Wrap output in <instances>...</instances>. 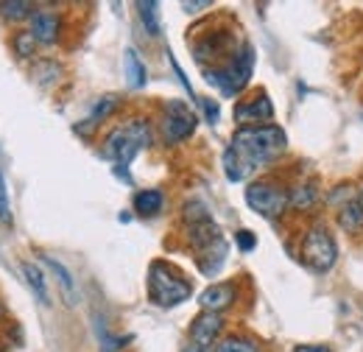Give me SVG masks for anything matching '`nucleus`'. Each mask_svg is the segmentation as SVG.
Instances as JSON below:
<instances>
[{
  "instance_id": "nucleus-18",
  "label": "nucleus",
  "mask_w": 363,
  "mask_h": 352,
  "mask_svg": "<svg viewBox=\"0 0 363 352\" xmlns=\"http://www.w3.org/2000/svg\"><path fill=\"white\" fill-rule=\"evenodd\" d=\"M23 274H26V280H28V285L34 288V294L43 299V302H50L48 299V288H45V277H43V271H40V265L37 263H31V260H26L23 263Z\"/></svg>"
},
{
  "instance_id": "nucleus-20",
  "label": "nucleus",
  "mask_w": 363,
  "mask_h": 352,
  "mask_svg": "<svg viewBox=\"0 0 363 352\" xmlns=\"http://www.w3.org/2000/svg\"><path fill=\"white\" fill-rule=\"evenodd\" d=\"M313 202H316V185H313V182H305V185H299V187L291 193V204H294L296 210L313 207Z\"/></svg>"
},
{
  "instance_id": "nucleus-28",
  "label": "nucleus",
  "mask_w": 363,
  "mask_h": 352,
  "mask_svg": "<svg viewBox=\"0 0 363 352\" xmlns=\"http://www.w3.org/2000/svg\"><path fill=\"white\" fill-rule=\"evenodd\" d=\"M182 9L184 11H201V9H210V3L207 0H201V3H182Z\"/></svg>"
},
{
  "instance_id": "nucleus-8",
  "label": "nucleus",
  "mask_w": 363,
  "mask_h": 352,
  "mask_svg": "<svg viewBox=\"0 0 363 352\" xmlns=\"http://www.w3.org/2000/svg\"><path fill=\"white\" fill-rule=\"evenodd\" d=\"M221 330H224V316L221 313H204L201 310L193 319V324H190V339H193L196 347L207 350V347H216Z\"/></svg>"
},
{
  "instance_id": "nucleus-12",
  "label": "nucleus",
  "mask_w": 363,
  "mask_h": 352,
  "mask_svg": "<svg viewBox=\"0 0 363 352\" xmlns=\"http://www.w3.org/2000/svg\"><path fill=\"white\" fill-rule=\"evenodd\" d=\"M162 204H165V199H162L160 190H140L135 196V213L143 216V219L157 216V213L162 210Z\"/></svg>"
},
{
  "instance_id": "nucleus-22",
  "label": "nucleus",
  "mask_w": 363,
  "mask_h": 352,
  "mask_svg": "<svg viewBox=\"0 0 363 352\" xmlns=\"http://www.w3.org/2000/svg\"><path fill=\"white\" fill-rule=\"evenodd\" d=\"M182 216H184V221H187V226H190V224H201V221H210V213H207V207H204V204H199V202H193V204H184Z\"/></svg>"
},
{
  "instance_id": "nucleus-7",
  "label": "nucleus",
  "mask_w": 363,
  "mask_h": 352,
  "mask_svg": "<svg viewBox=\"0 0 363 352\" xmlns=\"http://www.w3.org/2000/svg\"><path fill=\"white\" fill-rule=\"evenodd\" d=\"M272 118H274V104L263 89H257L249 98H240L235 104V123H240V129L243 126H260V123L266 126V123H272Z\"/></svg>"
},
{
  "instance_id": "nucleus-17",
  "label": "nucleus",
  "mask_w": 363,
  "mask_h": 352,
  "mask_svg": "<svg viewBox=\"0 0 363 352\" xmlns=\"http://www.w3.org/2000/svg\"><path fill=\"white\" fill-rule=\"evenodd\" d=\"M34 6L26 3V0H9V3H0V17L9 20V23H20L26 17H34Z\"/></svg>"
},
{
  "instance_id": "nucleus-1",
  "label": "nucleus",
  "mask_w": 363,
  "mask_h": 352,
  "mask_svg": "<svg viewBox=\"0 0 363 352\" xmlns=\"http://www.w3.org/2000/svg\"><path fill=\"white\" fill-rule=\"evenodd\" d=\"M288 148V137L279 126H243L232 134V143L224 151V171L229 182H243L257 168L272 165Z\"/></svg>"
},
{
  "instance_id": "nucleus-19",
  "label": "nucleus",
  "mask_w": 363,
  "mask_h": 352,
  "mask_svg": "<svg viewBox=\"0 0 363 352\" xmlns=\"http://www.w3.org/2000/svg\"><path fill=\"white\" fill-rule=\"evenodd\" d=\"M137 11H140V20H143V26H145V31L151 34V37H160V6L154 3V0H148V3H137Z\"/></svg>"
},
{
  "instance_id": "nucleus-15",
  "label": "nucleus",
  "mask_w": 363,
  "mask_h": 352,
  "mask_svg": "<svg viewBox=\"0 0 363 352\" xmlns=\"http://www.w3.org/2000/svg\"><path fill=\"white\" fill-rule=\"evenodd\" d=\"M338 224H341V229L344 232H350V235H358L363 229V210L358 202H350V204H344L341 210H338Z\"/></svg>"
},
{
  "instance_id": "nucleus-26",
  "label": "nucleus",
  "mask_w": 363,
  "mask_h": 352,
  "mask_svg": "<svg viewBox=\"0 0 363 352\" xmlns=\"http://www.w3.org/2000/svg\"><path fill=\"white\" fill-rule=\"evenodd\" d=\"M171 67H174V70H177V76H179L182 87L187 89V95H190V98H196V95H193V87H190V82H187V76H184V70H182V67H179V62H177V59H174V56H171Z\"/></svg>"
},
{
  "instance_id": "nucleus-9",
  "label": "nucleus",
  "mask_w": 363,
  "mask_h": 352,
  "mask_svg": "<svg viewBox=\"0 0 363 352\" xmlns=\"http://www.w3.org/2000/svg\"><path fill=\"white\" fill-rule=\"evenodd\" d=\"M235 297H238V285L235 282H216V285L201 291L199 305H201L204 313H224L227 308L235 305Z\"/></svg>"
},
{
  "instance_id": "nucleus-21",
  "label": "nucleus",
  "mask_w": 363,
  "mask_h": 352,
  "mask_svg": "<svg viewBox=\"0 0 363 352\" xmlns=\"http://www.w3.org/2000/svg\"><path fill=\"white\" fill-rule=\"evenodd\" d=\"M11 45H14V53H17L20 59H31L34 50H37V40H34L31 31H17L14 40H11Z\"/></svg>"
},
{
  "instance_id": "nucleus-16",
  "label": "nucleus",
  "mask_w": 363,
  "mask_h": 352,
  "mask_svg": "<svg viewBox=\"0 0 363 352\" xmlns=\"http://www.w3.org/2000/svg\"><path fill=\"white\" fill-rule=\"evenodd\" d=\"M213 352H263V350H260V344H257L252 336L232 333V336H227V339H221Z\"/></svg>"
},
{
  "instance_id": "nucleus-5",
  "label": "nucleus",
  "mask_w": 363,
  "mask_h": 352,
  "mask_svg": "<svg viewBox=\"0 0 363 352\" xmlns=\"http://www.w3.org/2000/svg\"><path fill=\"white\" fill-rule=\"evenodd\" d=\"M246 204L266 219H279L291 204V193L274 179H257L246 187Z\"/></svg>"
},
{
  "instance_id": "nucleus-6",
  "label": "nucleus",
  "mask_w": 363,
  "mask_h": 352,
  "mask_svg": "<svg viewBox=\"0 0 363 352\" xmlns=\"http://www.w3.org/2000/svg\"><path fill=\"white\" fill-rule=\"evenodd\" d=\"M196 115L187 104L182 101H168L165 104V112H162V121H160V129H162V137L165 143H182L187 140L190 134L196 132Z\"/></svg>"
},
{
  "instance_id": "nucleus-3",
  "label": "nucleus",
  "mask_w": 363,
  "mask_h": 352,
  "mask_svg": "<svg viewBox=\"0 0 363 352\" xmlns=\"http://www.w3.org/2000/svg\"><path fill=\"white\" fill-rule=\"evenodd\" d=\"M193 294L190 280L182 274L177 265L154 260L148 268V299L157 308H177Z\"/></svg>"
},
{
  "instance_id": "nucleus-4",
  "label": "nucleus",
  "mask_w": 363,
  "mask_h": 352,
  "mask_svg": "<svg viewBox=\"0 0 363 352\" xmlns=\"http://www.w3.org/2000/svg\"><path fill=\"white\" fill-rule=\"evenodd\" d=\"M335 260H338V246L333 232L324 224H313L302 235V263L316 274H324L335 265Z\"/></svg>"
},
{
  "instance_id": "nucleus-10",
  "label": "nucleus",
  "mask_w": 363,
  "mask_h": 352,
  "mask_svg": "<svg viewBox=\"0 0 363 352\" xmlns=\"http://www.w3.org/2000/svg\"><path fill=\"white\" fill-rule=\"evenodd\" d=\"M59 28H62V20H59V14L53 11V9H37L34 11V17H31V34H34V40L43 45H53L59 40Z\"/></svg>"
},
{
  "instance_id": "nucleus-23",
  "label": "nucleus",
  "mask_w": 363,
  "mask_h": 352,
  "mask_svg": "<svg viewBox=\"0 0 363 352\" xmlns=\"http://www.w3.org/2000/svg\"><path fill=\"white\" fill-rule=\"evenodd\" d=\"M235 243H238L240 252H252V249L257 246V238H255V232H249V229H238V232H235Z\"/></svg>"
},
{
  "instance_id": "nucleus-11",
  "label": "nucleus",
  "mask_w": 363,
  "mask_h": 352,
  "mask_svg": "<svg viewBox=\"0 0 363 352\" xmlns=\"http://www.w3.org/2000/svg\"><path fill=\"white\" fill-rule=\"evenodd\" d=\"M45 265L53 271V277H56V282H59V288H62V294H65V302L73 308L76 302H79V294H76V280H73V274L65 268V265L59 263V260H53V258H43Z\"/></svg>"
},
{
  "instance_id": "nucleus-14",
  "label": "nucleus",
  "mask_w": 363,
  "mask_h": 352,
  "mask_svg": "<svg viewBox=\"0 0 363 352\" xmlns=\"http://www.w3.org/2000/svg\"><path fill=\"white\" fill-rule=\"evenodd\" d=\"M115 109H118V95H104V98L95 104L90 118H87L84 123H79L76 129H79V132H90V129H95V123H101L104 118H109Z\"/></svg>"
},
{
  "instance_id": "nucleus-31",
  "label": "nucleus",
  "mask_w": 363,
  "mask_h": 352,
  "mask_svg": "<svg viewBox=\"0 0 363 352\" xmlns=\"http://www.w3.org/2000/svg\"><path fill=\"white\" fill-rule=\"evenodd\" d=\"M0 316H3V308H0Z\"/></svg>"
},
{
  "instance_id": "nucleus-2",
  "label": "nucleus",
  "mask_w": 363,
  "mask_h": 352,
  "mask_svg": "<svg viewBox=\"0 0 363 352\" xmlns=\"http://www.w3.org/2000/svg\"><path fill=\"white\" fill-rule=\"evenodd\" d=\"M151 140H154L151 137V123L145 118H132L123 126H118V129H112L106 134V140L101 145V154L106 160H112L115 165L126 168L143 148L151 145Z\"/></svg>"
},
{
  "instance_id": "nucleus-27",
  "label": "nucleus",
  "mask_w": 363,
  "mask_h": 352,
  "mask_svg": "<svg viewBox=\"0 0 363 352\" xmlns=\"http://www.w3.org/2000/svg\"><path fill=\"white\" fill-rule=\"evenodd\" d=\"M294 352H333L330 347H324V344H299Z\"/></svg>"
},
{
  "instance_id": "nucleus-13",
  "label": "nucleus",
  "mask_w": 363,
  "mask_h": 352,
  "mask_svg": "<svg viewBox=\"0 0 363 352\" xmlns=\"http://www.w3.org/2000/svg\"><path fill=\"white\" fill-rule=\"evenodd\" d=\"M123 70H126V82L132 84L135 89L145 87V65H143V59L137 56L135 48H126V53H123Z\"/></svg>"
},
{
  "instance_id": "nucleus-29",
  "label": "nucleus",
  "mask_w": 363,
  "mask_h": 352,
  "mask_svg": "<svg viewBox=\"0 0 363 352\" xmlns=\"http://www.w3.org/2000/svg\"><path fill=\"white\" fill-rule=\"evenodd\" d=\"M182 352H204V350H201V347H196V344H190V347H184Z\"/></svg>"
},
{
  "instance_id": "nucleus-24",
  "label": "nucleus",
  "mask_w": 363,
  "mask_h": 352,
  "mask_svg": "<svg viewBox=\"0 0 363 352\" xmlns=\"http://www.w3.org/2000/svg\"><path fill=\"white\" fill-rule=\"evenodd\" d=\"M199 106L204 109V118H207V123H213V126H216V123H218V115H221L218 104H216L213 98H201V101H199Z\"/></svg>"
},
{
  "instance_id": "nucleus-25",
  "label": "nucleus",
  "mask_w": 363,
  "mask_h": 352,
  "mask_svg": "<svg viewBox=\"0 0 363 352\" xmlns=\"http://www.w3.org/2000/svg\"><path fill=\"white\" fill-rule=\"evenodd\" d=\"M0 221L3 224H11V207H9V190H6V182L0 176Z\"/></svg>"
},
{
  "instance_id": "nucleus-30",
  "label": "nucleus",
  "mask_w": 363,
  "mask_h": 352,
  "mask_svg": "<svg viewBox=\"0 0 363 352\" xmlns=\"http://www.w3.org/2000/svg\"><path fill=\"white\" fill-rule=\"evenodd\" d=\"M358 204H361V210H363V190H361V196H358Z\"/></svg>"
}]
</instances>
